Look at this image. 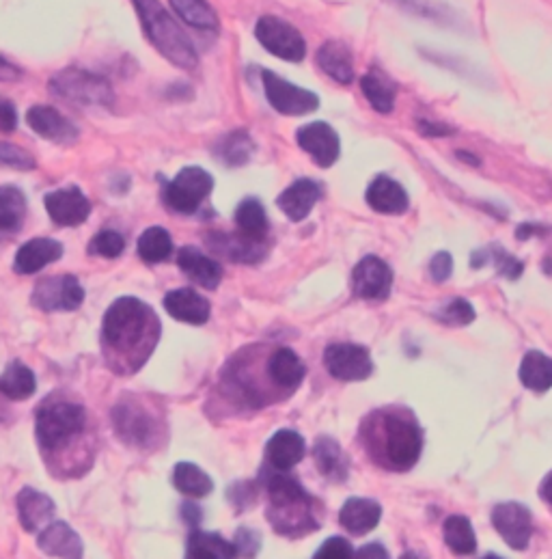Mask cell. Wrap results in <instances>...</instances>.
Instances as JSON below:
<instances>
[{
    "label": "cell",
    "instance_id": "cell-1",
    "mask_svg": "<svg viewBox=\"0 0 552 559\" xmlns=\"http://www.w3.org/2000/svg\"><path fill=\"white\" fill-rule=\"evenodd\" d=\"M158 333L160 322L154 309L132 296L119 298L110 305L102 324V339L106 348L113 354H119V357L121 354L123 357H134L138 365L158 344Z\"/></svg>",
    "mask_w": 552,
    "mask_h": 559
},
{
    "label": "cell",
    "instance_id": "cell-2",
    "mask_svg": "<svg viewBox=\"0 0 552 559\" xmlns=\"http://www.w3.org/2000/svg\"><path fill=\"white\" fill-rule=\"evenodd\" d=\"M371 454L384 467L406 471L414 467L423 449L419 426L402 413H376L371 419Z\"/></svg>",
    "mask_w": 552,
    "mask_h": 559
},
{
    "label": "cell",
    "instance_id": "cell-3",
    "mask_svg": "<svg viewBox=\"0 0 552 559\" xmlns=\"http://www.w3.org/2000/svg\"><path fill=\"white\" fill-rule=\"evenodd\" d=\"M134 7L151 46L169 63L182 70H195L199 65L197 50L171 13L160 5V0H134Z\"/></svg>",
    "mask_w": 552,
    "mask_h": 559
},
{
    "label": "cell",
    "instance_id": "cell-4",
    "mask_svg": "<svg viewBox=\"0 0 552 559\" xmlns=\"http://www.w3.org/2000/svg\"><path fill=\"white\" fill-rule=\"evenodd\" d=\"M268 497L272 503L270 521L274 523L276 531H281V534H302L305 527H315L309 510V497L294 477L272 473L268 477Z\"/></svg>",
    "mask_w": 552,
    "mask_h": 559
},
{
    "label": "cell",
    "instance_id": "cell-5",
    "mask_svg": "<svg viewBox=\"0 0 552 559\" xmlns=\"http://www.w3.org/2000/svg\"><path fill=\"white\" fill-rule=\"evenodd\" d=\"M87 428V413L80 404L54 402L39 408L35 432L37 441L44 449L57 452L69 441H74Z\"/></svg>",
    "mask_w": 552,
    "mask_h": 559
},
{
    "label": "cell",
    "instance_id": "cell-6",
    "mask_svg": "<svg viewBox=\"0 0 552 559\" xmlns=\"http://www.w3.org/2000/svg\"><path fill=\"white\" fill-rule=\"evenodd\" d=\"M50 89L59 98L82 106H110L115 100L108 80L91 72L78 70V67H67V70L59 72L50 80Z\"/></svg>",
    "mask_w": 552,
    "mask_h": 559
},
{
    "label": "cell",
    "instance_id": "cell-7",
    "mask_svg": "<svg viewBox=\"0 0 552 559\" xmlns=\"http://www.w3.org/2000/svg\"><path fill=\"white\" fill-rule=\"evenodd\" d=\"M212 188L214 177L210 173L201 167H186L164 188V201L179 214H195Z\"/></svg>",
    "mask_w": 552,
    "mask_h": 559
},
{
    "label": "cell",
    "instance_id": "cell-8",
    "mask_svg": "<svg viewBox=\"0 0 552 559\" xmlns=\"http://www.w3.org/2000/svg\"><path fill=\"white\" fill-rule=\"evenodd\" d=\"M255 37L270 54L283 61L300 63L307 54V42L302 39L298 29L276 16L261 18L255 26Z\"/></svg>",
    "mask_w": 552,
    "mask_h": 559
},
{
    "label": "cell",
    "instance_id": "cell-9",
    "mask_svg": "<svg viewBox=\"0 0 552 559\" xmlns=\"http://www.w3.org/2000/svg\"><path fill=\"white\" fill-rule=\"evenodd\" d=\"M261 78H264L268 102L272 104L274 111H279L281 115L302 117L320 108V98H317L313 91L296 87L289 83V80L276 76L274 72L268 70L261 74Z\"/></svg>",
    "mask_w": 552,
    "mask_h": 559
},
{
    "label": "cell",
    "instance_id": "cell-10",
    "mask_svg": "<svg viewBox=\"0 0 552 559\" xmlns=\"http://www.w3.org/2000/svg\"><path fill=\"white\" fill-rule=\"evenodd\" d=\"M82 301H85V290L72 275L41 279L33 290V305L44 311H74Z\"/></svg>",
    "mask_w": 552,
    "mask_h": 559
},
{
    "label": "cell",
    "instance_id": "cell-11",
    "mask_svg": "<svg viewBox=\"0 0 552 559\" xmlns=\"http://www.w3.org/2000/svg\"><path fill=\"white\" fill-rule=\"evenodd\" d=\"M324 363L330 376L345 383H356V380H365L374 372V363H371L369 352L363 346L356 344H333L324 352Z\"/></svg>",
    "mask_w": 552,
    "mask_h": 559
},
{
    "label": "cell",
    "instance_id": "cell-12",
    "mask_svg": "<svg viewBox=\"0 0 552 559\" xmlns=\"http://www.w3.org/2000/svg\"><path fill=\"white\" fill-rule=\"evenodd\" d=\"M393 272L389 264L376 255H367L352 270V292L365 301H382L389 296Z\"/></svg>",
    "mask_w": 552,
    "mask_h": 559
},
{
    "label": "cell",
    "instance_id": "cell-13",
    "mask_svg": "<svg viewBox=\"0 0 552 559\" xmlns=\"http://www.w3.org/2000/svg\"><path fill=\"white\" fill-rule=\"evenodd\" d=\"M492 525L512 549L522 551L529 547L533 518L531 512L520 506V503H499V506L492 510Z\"/></svg>",
    "mask_w": 552,
    "mask_h": 559
},
{
    "label": "cell",
    "instance_id": "cell-14",
    "mask_svg": "<svg viewBox=\"0 0 552 559\" xmlns=\"http://www.w3.org/2000/svg\"><path fill=\"white\" fill-rule=\"evenodd\" d=\"M296 139L298 145L313 158L317 167L328 169L339 160V136L328 124H324V121H313V124L302 126Z\"/></svg>",
    "mask_w": 552,
    "mask_h": 559
},
{
    "label": "cell",
    "instance_id": "cell-15",
    "mask_svg": "<svg viewBox=\"0 0 552 559\" xmlns=\"http://www.w3.org/2000/svg\"><path fill=\"white\" fill-rule=\"evenodd\" d=\"M46 212L61 227H78L91 214V201L76 186L54 190L46 197Z\"/></svg>",
    "mask_w": 552,
    "mask_h": 559
},
{
    "label": "cell",
    "instance_id": "cell-16",
    "mask_svg": "<svg viewBox=\"0 0 552 559\" xmlns=\"http://www.w3.org/2000/svg\"><path fill=\"white\" fill-rule=\"evenodd\" d=\"M26 121H29L31 130H35L46 141L69 145L78 139L76 126L52 106H33L29 115H26Z\"/></svg>",
    "mask_w": 552,
    "mask_h": 559
},
{
    "label": "cell",
    "instance_id": "cell-17",
    "mask_svg": "<svg viewBox=\"0 0 552 559\" xmlns=\"http://www.w3.org/2000/svg\"><path fill=\"white\" fill-rule=\"evenodd\" d=\"M63 255V244L52 238H35L29 240L18 249L16 259H13V268L20 275H35L41 268L57 262Z\"/></svg>",
    "mask_w": 552,
    "mask_h": 559
},
{
    "label": "cell",
    "instance_id": "cell-18",
    "mask_svg": "<svg viewBox=\"0 0 552 559\" xmlns=\"http://www.w3.org/2000/svg\"><path fill=\"white\" fill-rule=\"evenodd\" d=\"M37 544L50 557L82 559V555H85V544H82L80 536L67 523L46 525V529L37 538Z\"/></svg>",
    "mask_w": 552,
    "mask_h": 559
},
{
    "label": "cell",
    "instance_id": "cell-19",
    "mask_svg": "<svg viewBox=\"0 0 552 559\" xmlns=\"http://www.w3.org/2000/svg\"><path fill=\"white\" fill-rule=\"evenodd\" d=\"M164 309H167L169 316L186 324H205L210 320V311H212L207 298H203L199 292L190 288L173 290L164 296Z\"/></svg>",
    "mask_w": 552,
    "mask_h": 559
},
{
    "label": "cell",
    "instance_id": "cell-20",
    "mask_svg": "<svg viewBox=\"0 0 552 559\" xmlns=\"http://www.w3.org/2000/svg\"><path fill=\"white\" fill-rule=\"evenodd\" d=\"M177 266L182 268L186 277L207 290H216L220 281H223V268H220V264L195 247H184L177 253Z\"/></svg>",
    "mask_w": 552,
    "mask_h": 559
},
{
    "label": "cell",
    "instance_id": "cell-21",
    "mask_svg": "<svg viewBox=\"0 0 552 559\" xmlns=\"http://www.w3.org/2000/svg\"><path fill=\"white\" fill-rule=\"evenodd\" d=\"M365 197L371 210H376L380 214H404L410 206V199L406 195L404 186L397 184L386 175H378L376 180L369 184Z\"/></svg>",
    "mask_w": 552,
    "mask_h": 559
},
{
    "label": "cell",
    "instance_id": "cell-22",
    "mask_svg": "<svg viewBox=\"0 0 552 559\" xmlns=\"http://www.w3.org/2000/svg\"><path fill=\"white\" fill-rule=\"evenodd\" d=\"M320 195H322V190L313 180H298L283 190L276 203H279L281 212L287 218H292L294 223H300L311 214Z\"/></svg>",
    "mask_w": 552,
    "mask_h": 559
},
{
    "label": "cell",
    "instance_id": "cell-23",
    "mask_svg": "<svg viewBox=\"0 0 552 559\" xmlns=\"http://www.w3.org/2000/svg\"><path fill=\"white\" fill-rule=\"evenodd\" d=\"M307 367L300 361L298 354L289 348H279L268 359V376L274 387L294 391L305 380Z\"/></svg>",
    "mask_w": 552,
    "mask_h": 559
},
{
    "label": "cell",
    "instance_id": "cell-24",
    "mask_svg": "<svg viewBox=\"0 0 552 559\" xmlns=\"http://www.w3.org/2000/svg\"><path fill=\"white\" fill-rule=\"evenodd\" d=\"M382 508L376 501L354 497L343 503L339 512V523L354 536H365L380 523Z\"/></svg>",
    "mask_w": 552,
    "mask_h": 559
},
{
    "label": "cell",
    "instance_id": "cell-25",
    "mask_svg": "<svg viewBox=\"0 0 552 559\" xmlns=\"http://www.w3.org/2000/svg\"><path fill=\"white\" fill-rule=\"evenodd\" d=\"M266 456L274 469L287 471L305 458V441H302V436L294 430H279L268 441Z\"/></svg>",
    "mask_w": 552,
    "mask_h": 559
},
{
    "label": "cell",
    "instance_id": "cell-26",
    "mask_svg": "<svg viewBox=\"0 0 552 559\" xmlns=\"http://www.w3.org/2000/svg\"><path fill=\"white\" fill-rule=\"evenodd\" d=\"M317 65L322 67V72L328 74L341 85H350L354 80V57L352 50L343 42H326L317 50Z\"/></svg>",
    "mask_w": 552,
    "mask_h": 559
},
{
    "label": "cell",
    "instance_id": "cell-27",
    "mask_svg": "<svg viewBox=\"0 0 552 559\" xmlns=\"http://www.w3.org/2000/svg\"><path fill=\"white\" fill-rule=\"evenodd\" d=\"M18 516L26 531H37L50 525L54 514V501L35 488H24L18 495Z\"/></svg>",
    "mask_w": 552,
    "mask_h": 559
},
{
    "label": "cell",
    "instance_id": "cell-28",
    "mask_svg": "<svg viewBox=\"0 0 552 559\" xmlns=\"http://www.w3.org/2000/svg\"><path fill=\"white\" fill-rule=\"evenodd\" d=\"M37 389V380L31 367H26L20 361H13L0 374V393L13 402L29 400Z\"/></svg>",
    "mask_w": 552,
    "mask_h": 559
},
{
    "label": "cell",
    "instance_id": "cell-29",
    "mask_svg": "<svg viewBox=\"0 0 552 559\" xmlns=\"http://www.w3.org/2000/svg\"><path fill=\"white\" fill-rule=\"evenodd\" d=\"M238 549L233 542H227L218 534L195 531L188 540L186 559H238Z\"/></svg>",
    "mask_w": 552,
    "mask_h": 559
},
{
    "label": "cell",
    "instance_id": "cell-30",
    "mask_svg": "<svg viewBox=\"0 0 552 559\" xmlns=\"http://www.w3.org/2000/svg\"><path fill=\"white\" fill-rule=\"evenodd\" d=\"M361 89L365 93L367 102L376 108L382 115H391L395 111V98L397 87L386 78L380 70H371L363 76Z\"/></svg>",
    "mask_w": 552,
    "mask_h": 559
},
{
    "label": "cell",
    "instance_id": "cell-31",
    "mask_svg": "<svg viewBox=\"0 0 552 559\" xmlns=\"http://www.w3.org/2000/svg\"><path fill=\"white\" fill-rule=\"evenodd\" d=\"M520 383L531 391H548L552 387V359L544 352L531 350L520 363Z\"/></svg>",
    "mask_w": 552,
    "mask_h": 559
},
{
    "label": "cell",
    "instance_id": "cell-32",
    "mask_svg": "<svg viewBox=\"0 0 552 559\" xmlns=\"http://www.w3.org/2000/svg\"><path fill=\"white\" fill-rule=\"evenodd\" d=\"M236 225L240 236L255 242H264L268 234V216L264 206H261L257 199H244L236 210Z\"/></svg>",
    "mask_w": 552,
    "mask_h": 559
},
{
    "label": "cell",
    "instance_id": "cell-33",
    "mask_svg": "<svg viewBox=\"0 0 552 559\" xmlns=\"http://www.w3.org/2000/svg\"><path fill=\"white\" fill-rule=\"evenodd\" d=\"M173 11L192 29L199 31H218L216 11L205 0H169Z\"/></svg>",
    "mask_w": 552,
    "mask_h": 559
},
{
    "label": "cell",
    "instance_id": "cell-34",
    "mask_svg": "<svg viewBox=\"0 0 552 559\" xmlns=\"http://www.w3.org/2000/svg\"><path fill=\"white\" fill-rule=\"evenodd\" d=\"M173 484L179 493L188 497H207L214 488L210 475L197 465H190V462H179L175 467Z\"/></svg>",
    "mask_w": 552,
    "mask_h": 559
},
{
    "label": "cell",
    "instance_id": "cell-35",
    "mask_svg": "<svg viewBox=\"0 0 552 559\" xmlns=\"http://www.w3.org/2000/svg\"><path fill=\"white\" fill-rule=\"evenodd\" d=\"M445 542L455 555H473L477 549V538L471 521L460 514L449 516L445 521Z\"/></svg>",
    "mask_w": 552,
    "mask_h": 559
},
{
    "label": "cell",
    "instance_id": "cell-36",
    "mask_svg": "<svg viewBox=\"0 0 552 559\" xmlns=\"http://www.w3.org/2000/svg\"><path fill=\"white\" fill-rule=\"evenodd\" d=\"M173 253V240L167 229L162 227H149L143 231V236L138 238V255L147 264H160L164 259H169Z\"/></svg>",
    "mask_w": 552,
    "mask_h": 559
},
{
    "label": "cell",
    "instance_id": "cell-37",
    "mask_svg": "<svg viewBox=\"0 0 552 559\" xmlns=\"http://www.w3.org/2000/svg\"><path fill=\"white\" fill-rule=\"evenodd\" d=\"M26 216V197L16 186H0V231L18 229Z\"/></svg>",
    "mask_w": 552,
    "mask_h": 559
},
{
    "label": "cell",
    "instance_id": "cell-38",
    "mask_svg": "<svg viewBox=\"0 0 552 559\" xmlns=\"http://www.w3.org/2000/svg\"><path fill=\"white\" fill-rule=\"evenodd\" d=\"M218 156L229 167H242L253 156V141L246 132H233L218 145Z\"/></svg>",
    "mask_w": 552,
    "mask_h": 559
},
{
    "label": "cell",
    "instance_id": "cell-39",
    "mask_svg": "<svg viewBox=\"0 0 552 559\" xmlns=\"http://www.w3.org/2000/svg\"><path fill=\"white\" fill-rule=\"evenodd\" d=\"M315 460L317 467L322 469L326 477H333V480H343L348 467H345V458L341 454V449L335 441L330 439H320L315 445Z\"/></svg>",
    "mask_w": 552,
    "mask_h": 559
},
{
    "label": "cell",
    "instance_id": "cell-40",
    "mask_svg": "<svg viewBox=\"0 0 552 559\" xmlns=\"http://www.w3.org/2000/svg\"><path fill=\"white\" fill-rule=\"evenodd\" d=\"M123 249H126V240H123V236L117 234V231H113V229L100 231V234L91 240V247H89V251L93 255L106 257V259L119 257L123 253Z\"/></svg>",
    "mask_w": 552,
    "mask_h": 559
},
{
    "label": "cell",
    "instance_id": "cell-41",
    "mask_svg": "<svg viewBox=\"0 0 552 559\" xmlns=\"http://www.w3.org/2000/svg\"><path fill=\"white\" fill-rule=\"evenodd\" d=\"M0 165H7L13 169H20V171H29L35 169V158L26 152V149L18 147V145H11V143H0Z\"/></svg>",
    "mask_w": 552,
    "mask_h": 559
},
{
    "label": "cell",
    "instance_id": "cell-42",
    "mask_svg": "<svg viewBox=\"0 0 552 559\" xmlns=\"http://www.w3.org/2000/svg\"><path fill=\"white\" fill-rule=\"evenodd\" d=\"M440 318H443V322H447V324L464 326L475 320V309L471 307V303L464 301V298H455V301H451L445 307V311L440 313Z\"/></svg>",
    "mask_w": 552,
    "mask_h": 559
},
{
    "label": "cell",
    "instance_id": "cell-43",
    "mask_svg": "<svg viewBox=\"0 0 552 559\" xmlns=\"http://www.w3.org/2000/svg\"><path fill=\"white\" fill-rule=\"evenodd\" d=\"M313 559H354L352 544L345 538H328Z\"/></svg>",
    "mask_w": 552,
    "mask_h": 559
},
{
    "label": "cell",
    "instance_id": "cell-44",
    "mask_svg": "<svg viewBox=\"0 0 552 559\" xmlns=\"http://www.w3.org/2000/svg\"><path fill=\"white\" fill-rule=\"evenodd\" d=\"M451 270H453V259L449 253H436L434 259H432V264H430V272H432V279L438 281V283H443L451 277Z\"/></svg>",
    "mask_w": 552,
    "mask_h": 559
},
{
    "label": "cell",
    "instance_id": "cell-45",
    "mask_svg": "<svg viewBox=\"0 0 552 559\" xmlns=\"http://www.w3.org/2000/svg\"><path fill=\"white\" fill-rule=\"evenodd\" d=\"M18 126L16 106L7 100H0V132H11Z\"/></svg>",
    "mask_w": 552,
    "mask_h": 559
},
{
    "label": "cell",
    "instance_id": "cell-46",
    "mask_svg": "<svg viewBox=\"0 0 552 559\" xmlns=\"http://www.w3.org/2000/svg\"><path fill=\"white\" fill-rule=\"evenodd\" d=\"M496 268H499L501 275L507 277V279H518L520 272H522V264L516 262L512 255H505V253L496 257Z\"/></svg>",
    "mask_w": 552,
    "mask_h": 559
},
{
    "label": "cell",
    "instance_id": "cell-47",
    "mask_svg": "<svg viewBox=\"0 0 552 559\" xmlns=\"http://www.w3.org/2000/svg\"><path fill=\"white\" fill-rule=\"evenodd\" d=\"M419 132L423 136H430V139H436V136H449L455 130L447 124H436L432 119H419Z\"/></svg>",
    "mask_w": 552,
    "mask_h": 559
},
{
    "label": "cell",
    "instance_id": "cell-48",
    "mask_svg": "<svg viewBox=\"0 0 552 559\" xmlns=\"http://www.w3.org/2000/svg\"><path fill=\"white\" fill-rule=\"evenodd\" d=\"M354 559H389V551H386L380 542L365 544V547L354 555Z\"/></svg>",
    "mask_w": 552,
    "mask_h": 559
},
{
    "label": "cell",
    "instance_id": "cell-49",
    "mask_svg": "<svg viewBox=\"0 0 552 559\" xmlns=\"http://www.w3.org/2000/svg\"><path fill=\"white\" fill-rule=\"evenodd\" d=\"M20 72L13 67L11 63H7L5 59H0V83H11V80H18Z\"/></svg>",
    "mask_w": 552,
    "mask_h": 559
},
{
    "label": "cell",
    "instance_id": "cell-50",
    "mask_svg": "<svg viewBox=\"0 0 552 559\" xmlns=\"http://www.w3.org/2000/svg\"><path fill=\"white\" fill-rule=\"evenodd\" d=\"M540 495L546 503H550L552 506V471L544 477V482H542V488H540Z\"/></svg>",
    "mask_w": 552,
    "mask_h": 559
},
{
    "label": "cell",
    "instance_id": "cell-51",
    "mask_svg": "<svg viewBox=\"0 0 552 559\" xmlns=\"http://www.w3.org/2000/svg\"><path fill=\"white\" fill-rule=\"evenodd\" d=\"M399 559H425V557H421L419 553H414V551H408V553H404Z\"/></svg>",
    "mask_w": 552,
    "mask_h": 559
},
{
    "label": "cell",
    "instance_id": "cell-52",
    "mask_svg": "<svg viewBox=\"0 0 552 559\" xmlns=\"http://www.w3.org/2000/svg\"><path fill=\"white\" fill-rule=\"evenodd\" d=\"M464 154H466V152H458L460 158H466ZM468 162H471V165H479V160H477V158H468Z\"/></svg>",
    "mask_w": 552,
    "mask_h": 559
},
{
    "label": "cell",
    "instance_id": "cell-53",
    "mask_svg": "<svg viewBox=\"0 0 552 559\" xmlns=\"http://www.w3.org/2000/svg\"><path fill=\"white\" fill-rule=\"evenodd\" d=\"M486 559H501V557H496V555H488Z\"/></svg>",
    "mask_w": 552,
    "mask_h": 559
}]
</instances>
